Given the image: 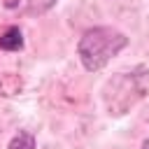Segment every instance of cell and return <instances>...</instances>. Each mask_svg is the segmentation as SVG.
Instances as JSON below:
<instances>
[{
    "mask_svg": "<svg viewBox=\"0 0 149 149\" xmlns=\"http://www.w3.org/2000/svg\"><path fill=\"white\" fill-rule=\"evenodd\" d=\"M126 42H128L126 35L119 33L116 28H109V26L88 28L79 40V58L86 70L98 72L126 47Z\"/></svg>",
    "mask_w": 149,
    "mask_h": 149,
    "instance_id": "obj_1",
    "label": "cell"
},
{
    "mask_svg": "<svg viewBox=\"0 0 149 149\" xmlns=\"http://www.w3.org/2000/svg\"><path fill=\"white\" fill-rule=\"evenodd\" d=\"M147 93H149V70L135 68V70L114 74L107 81L102 98H105V105L112 114H126Z\"/></svg>",
    "mask_w": 149,
    "mask_h": 149,
    "instance_id": "obj_2",
    "label": "cell"
},
{
    "mask_svg": "<svg viewBox=\"0 0 149 149\" xmlns=\"http://www.w3.org/2000/svg\"><path fill=\"white\" fill-rule=\"evenodd\" d=\"M54 2L56 0H5V7L23 16H40L47 9H51Z\"/></svg>",
    "mask_w": 149,
    "mask_h": 149,
    "instance_id": "obj_3",
    "label": "cell"
},
{
    "mask_svg": "<svg viewBox=\"0 0 149 149\" xmlns=\"http://www.w3.org/2000/svg\"><path fill=\"white\" fill-rule=\"evenodd\" d=\"M23 47V37H21V30L19 28H9L0 35V49L5 51H16Z\"/></svg>",
    "mask_w": 149,
    "mask_h": 149,
    "instance_id": "obj_4",
    "label": "cell"
},
{
    "mask_svg": "<svg viewBox=\"0 0 149 149\" xmlns=\"http://www.w3.org/2000/svg\"><path fill=\"white\" fill-rule=\"evenodd\" d=\"M7 149H35V137L30 135V133H16L14 137H12V142H9V147Z\"/></svg>",
    "mask_w": 149,
    "mask_h": 149,
    "instance_id": "obj_5",
    "label": "cell"
},
{
    "mask_svg": "<svg viewBox=\"0 0 149 149\" xmlns=\"http://www.w3.org/2000/svg\"><path fill=\"white\" fill-rule=\"evenodd\" d=\"M47 149H68V147H58V144H51V147H47Z\"/></svg>",
    "mask_w": 149,
    "mask_h": 149,
    "instance_id": "obj_6",
    "label": "cell"
},
{
    "mask_svg": "<svg viewBox=\"0 0 149 149\" xmlns=\"http://www.w3.org/2000/svg\"><path fill=\"white\" fill-rule=\"evenodd\" d=\"M142 149H149V137H147V142H144V147Z\"/></svg>",
    "mask_w": 149,
    "mask_h": 149,
    "instance_id": "obj_7",
    "label": "cell"
}]
</instances>
